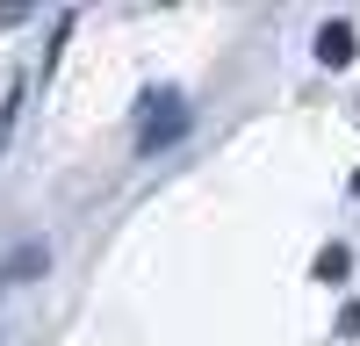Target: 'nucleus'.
<instances>
[{
	"mask_svg": "<svg viewBox=\"0 0 360 346\" xmlns=\"http://www.w3.org/2000/svg\"><path fill=\"white\" fill-rule=\"evenodd\" d=\"M188 137V94L180 86H159L152 101H144V130H137V152L152 159V152H166V144H180Z\"/></svg>",
	"mask_w": 360,
	"mask_h": 346,
	"instance_id": "f257e3e1",
	"label": "nucleus"
},
{
	"mask_svg": "<svg viewBox=\"0 0 360 346\" xmlns=\"http://www.w3.org/2000/svg\"><path fill=\"white\" fill-rule=\"evenodd\" d=\"M353 51H360L353 22H317V58H324V65H346Z\"/></svg>",
	"mask_w": 360,
	"mask_h": 346,
	"instance_id": "f03ea898",
	"label": "nucleus"
},
{
	"mask_svg": "<svg viewBox=\"0 0 360 346\" xmlns=\"http://www.w3.org/2000/svg\"><path fill=\"white\" fill-rule=\"evenodd\" d=\"M346 274H353V252L346 245H324L317 252V281H346Z\"/></svg>",
	"mask_w": 360,
	"mask_h": 346,
	"instance_id": "7ed1b4c3",
	"label": "nucleus"
},
{
	"mask_svg": "<svg viewBox=\"0 0 360 346\" xmlns=\"http://www.w3.org/2000/svg\"><path fill=\"white\" fill-rule=\"evenodd\" d=\"M44 267H51V252H44V245H22V252L8 260V274H15V281H29V274H44Z\"/></svg>",
	"mask_w": 360,
	"mask_h": 346,
	"instance_id": "20e7f679",
	"label": "nucleus"
},
{
	"mask_svg": "<svg viewBox=\"0 0 360 346\" xmlns=\"http://www.w3.org/2000/svg\"><path fill=\"white\" fill-rule=\"evenodd\" d=\"M339 339H360V303H346V310H339Z\"/></svg>",
	"mask_w": 360,
	"mask_h": 346,
	"instance_id": "39448f33",
	"label": "nucleus"
},
{
	"mask_svg": "<svg viewBox=\"0 0 360 346\" xmlns=\"http://www.w3.org/2000/svg\"><path fill=\"white\" fill-rule=\"evenodd\" d=\"M353 195H360V173H353Z\"/></svg>",
	"mask_w": 360,
	"mask_h": 346,
	"instance_id": "423d86ee",
	"label": "nucleus"
},
{
	"mask_svg": "<svg viewBox=\"0 0 360 346\" xmlns=\"http://www.w3.org/2000/svg\"><path fill=\"white\" fill-rule=\"evenodd\" d=\"M0 22H8V15H0Z\"/></svg>",
	"mask_w": 360,
	"mask_h": 346,
	"instance_id": "0eeeda50",
	"label": "nucleus"
}]
</instances>
